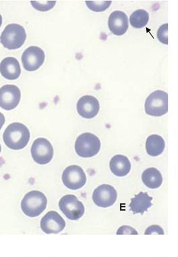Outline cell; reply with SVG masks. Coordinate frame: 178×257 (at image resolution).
<instances>
[{"label":"cell","instance_id":"cell-17","mask_svg":"<svg viewBox=\"0 0 178 257\" xmlns=\"http://www.w3.org/2000/svg\"><path fill=\"white\" fill-rule=\"evenodd\" d=\"M109 167L111 172L115 175L123 177L129 172L131 169V164L126 156L116 155L111 159Z\"/></svg>","mask_w":178,"mask_h":257},{"label":"cell","instance_id":"cell-8","mask_svg":"<svg viewBox=\"0 0 178 257\" xmlns=\"http://www.w3.org/2000/svg\"><path fill=\"white\" fill-rule=\"evenodd\" d=\"M62 180L64 185L71 190L82 187L86 182V176L82 168L77 165L67 167L63 171Z\"/></svg>","mask_w":178,"mask_h":257},{"label":"cell","instance_id":"cell-2","mask_svg":"<svg viewBox=\"0 0 178 257\" xmlns=\"http://www.w3.org/2000/svg\"><path fill=\"white\" fill-rule=\"evenodd\" d=\"M47 199L41 192L36 190L27 193L21 202V208L25 215L34 217L40 215L46 209Z\"/></svg>","mask_w":178,"mask_h":257},{"label":"cell","instance_id":"cell-4","mask_svg":"<svg viewBox=\"0 0 178 257\" xmlns=\"http://www.w3.org/2000/svg\"><path fill=\"white\" fill-rule=\"evenodd\" d=\"M144 108L149 115L160 116L165 114L168 111V94L160 90L153 91L146 98Z\"/></svg>","mask_w":178,"mask_h":257},{"label":"cell","instance_id":"cell-24","mask_svg":"<svg viewBox=\"0 0 178 257\" xmlns=\"http://www.w3.org/2000/svg\"><path fill=\"white\" fill-rule=\"evenodd\" d=\"M116 234H137V232L132 227L129 226H122L119 228Z\"/></svg>","mask_w":178,"mask_h":257},{"label":"cell","instance_id":"cell-14","mask_svg":"<svg viewBox=\"0 0 178 257\" xmlns=\"http://www.w3.org/2000/svg\"><path fill=\"white\" fill-rule=\"evenodd\" d=\"M108 26L113 34L121 36L125 33L128 28V17L124 12L115 11L109 17Z\"/></svg>","mask_w":178,"mask_h":257},{"label":"cell","instance_id":"cell-25","mask_svg":"<svg viewBox=\"0 0 178 257\" xmlns=\"http://www.w3.org/2000/svg\"><path fill=\"white\" fill-rule=\"evenodd\" d=\"M154 232L159 234H163L164 231L161 227L156 225H153L148 227L145 231V234H150Z\"/></svg>","mask_w":178,"mask_h":257},{"label":"cell","instance_id":"cell-11","mask_svg":"<svg viewBox=\"0 0 178 257\" xmlns=\"http://www.w3.org/2000/svg\"><path fill=\"white\" fill-rule=\"evenodd\" d=\"M21 99V91L17 86L6 84L0 88V107L6 110L15 108Z\"/></svg>","mask_w":178,"mask_h":257},{"label":"cell","instance_id":"cell-18","mask_svg":"<svg viewBox=\"0 0 178 257\" xmlns=\"http://www.w3.org/2000/svg\"><path fill=\"white\" fill-rule=\"evenodd\" d=\"M141 179L145 185L151 189L158 188L162 182V177L160 172L155 168H149L145 170L142 174Z\"/></svg>","mask_w":178,"mask_h":257},{"label":"cell","instance_id":"cell-9","mask_svg":"<svg viewBox=\"0 0 178 257\" xmlns=\"http://www.w3.org/2000/svg\"><path fill=\"white\" fill-rule=\"evenodd\" d=\"M44 60V52L38 46H32L28 47L22 56L23 67L29 71L37 70L43 64Z\"/></svg>","mask_w":178,"mask_h":257},{"label":"cell","instance_id":"cell-23","mask_svg":"<svg viewBox=\"0 0 178 257\" xmlns=\"http://www.w3.org/2000/svg\"><path fill=\"white\" fill-rule=\"evenodd\" d=\"M168 24H163L158 28L157 32V38L161 43L167 45L168 44Z\"/></svg>","mask_w":178,"mask_h":257},{"label":"cell","instance_id":"cell-6","mask_svg":"<svg viewBox=\"0 0 178 257\" xmlns=\"http://www.w3.org/2000/svg\"><path fill=\"white\" fill-rule=\"evenodd\" d=\"M59 207L66 217L72 220L79 219L85 212L83 203L71 194L63 196L59 202Z\"/></svg>","mask_w":178,"mask_h":257},{"label":"cell","instance_id":"cell-21","mask_svg":"<svg viewBox=\"0 0 178 257\" xmlns=\"http://www.w3.org/2000/svg\"><path fill=\"white\" fill-rule=\"evenodd\" d=\"M87 7L91 10L100 12L106 10L111 5V1H86Z\"/></svg>","mask_w":178,"mask_h":257},{"label":"cell","instance_id":"cell-19","mask_svg":"<svg viewBox=\"0 0 178 257\" xmlns=\"http://www.w3.org/2000/svg\"><path fill=\"white\" fill-rule=\"evenodd\" d=\"M165 148L163 139L157 135H151L146 139L145 148L147 154L153 157L160 155Z\"/></svg>","mask_w":178,"mask_h":257},{"label":"cell","instance_id":"cell-1","mask_svg":"<svg viewBox=\"0 0 178 257\" xmlns=\"http://www.w3.org/2000/svg\"><path fill=\"white\" fill-rule=\"evenodd\" d=\"M30 138L27 127L20 122H13L6 128L3 134V140L9 148L18 150L25 148Z\"/></svg>","mask_w":178,"mask_h":257},{"label":"cell","instance_id":"cell-16","mask_svg":"<svg viewBox=\"0 0 178 257\" xmlns=\"http://www.w3.org/2000/svg\"><path fill=\"white\" fill-rule=\"evenodd\" d=\"M152 197L149 196L147 192H140L135 195L134 198L131 199L129 205L130 210L133 214L140 213L143 214L145 211L152 206L151 201Z\"/></svg>","mask_w":178,"mask_h":257},{"label":"cell","instance_id":"cell-28","mask_svg":"<svg viewBox=\"0 0 178 257\" xmlns=\"http://www.w3.org/2000/svg\"><path fill=\"white\" fill-rule=\"evenodd\" d=\"M1 151V145H0V152Z\"/></svg>","mask_w":178,"mask_h":257},{"label":"cell","instance_id":"cell-26","mask_svg":"<svg viewBox=\"0 0 178 257\" xmlns=\"http://www.w3.org/2000/svg\"><path fill=\"white\" fill-rule=\"evenodd\" d=\"M5 122V118L4 114L0 112V130Z\"/></svg>","mask_w":178,"mask_h":257},{"label":"cell","instance_id":"cell-10","mask_svg":"<svg viewBox=\"0 0 178 257\" xmlns=\"http://www.w3.org/2000/svg\"><path fill=\"white\" fill-rule=\"evenodd\" d=\"M117 196V192L113 187L108 184H102L94 190L92 199L97 206L106 208L115 203Z\"/></svg>","mask_w":178,"mask_h":257},{"label":"cell","instance_id":"cell-13","mask_svg":"<svg viewBox=\"0 0 178 257\" xmlns=\"http://www.w3.org/2000/svg\"><path fill=\"white\" fill-rule=\"evenodd\" d=\"M100 105L98 100L95 97L86 95L81 97L77 103V110L82 117L92 118L98 113Z\"/></svg>","mask_w":178,"mask_h":257},{"label":"cell","instance_id":"cell-3","mask_svg":"<svg viewBox=\"0 0 178 257\" xmlns=\"http://www.w3.org/2000/svg\"><path fill=\"white\" fill-rule=\"evenodd\" d=\"M27 35L24 27L17 24L8 25L0 36L3 46L9 50L20 48L24 43Z\"/></svg>","mask_w":178,"mask_h":257},{"label":"cell","instance_id":"cell-12","mask_svg":"<svg viewBox=\"0 0 178 257\" xmlns=\"http://www.w3.org/2000/svg\"><path fill=\"white\" fill-rule=\"evenodd\" d=\"M66 225L64 219L56 211L48 212L41 219L40 227L47 234H57L63 230Z\"/></svg>","mask_w":178,"mask_h":257},{"label":"cell","instance_id":"cell-7","mask_svg":"<svg viewBox=\"0 0 178 257\" xmlns=\"http://www.w3.org/2000/svg\"><path fill=\"white\" fill-rule=\"evenodd\" d=\"M31 152L33 160L41 165L49 163L53 156V148L51 144L44 138H38L34 141Z\"/></svg>","mask_w":178,"mask_h":257},{"label":"cell","instance_id":"cell-22","mask_svg":"<svg viewBox=\"0 0 178 257\" xmlns=\"http://www.w3.org/2000/svg\"><path fill=\"white\" fill-rule=\"evenodd\" d=\"M56 3V1H31L34 9L42 12L50 10L55 6Z\"/></svg>","mask_w":178,"mask_h":257},{"label":"cell","instance_id":"cell-20","mask_svg":"<svg viewBox=\"0 0 178 257\" xmlns=\"http://www.w3.org/2000/svg\"><path fill=\"white\" fill-rule=\"evenodd\" d=\"M149 20V14L148 12L142 9L135 11L130 15L129 21L131 25L137 29L144 27Z\"/></svg>","mask_w":178,"mask_h":257},{"label":"cell","instance_id":"cell-27","mask_svg":"<svg viewBox=\"0 0 178 257\" xmlns=\"http://www.w3.org/2000/svg\"><path fill=\"white\" fill-rule=\"evenodd\" d=\"M2 24V16L0 15V27Z\"/></svg>","mask_w":178,"mask_h":257},{"label":"cell","instance_id":"cell-15","mask_svg":"<svg viewBox=\"0 0 178 257\" xmlns=\"http://www.w3.org/2000/svg\"><path fill=\"white\" fill-rule=\"evenodd\" d=\"M0 72L8 80H15L20 75L21 70L19 61L14 57L4 58L0 63Z\"/></svg>","mask_w":178,"mask_h":257},{"label":"cell","instance_id":"cell-5","mask_svg":"<svg viewBox=\"0 0 178 257\" xmlns=\"http://www.w3.org/2000/svg\"><path fill=\"white\" fill-rule=\"evenodd\" d=\"M100 147L99 138L90 133H85L79 136L75 144L76 153L83 158L94 156L99 152Z\"/></svg>","mask_w":178,"mask_h":257}]
</instances>
